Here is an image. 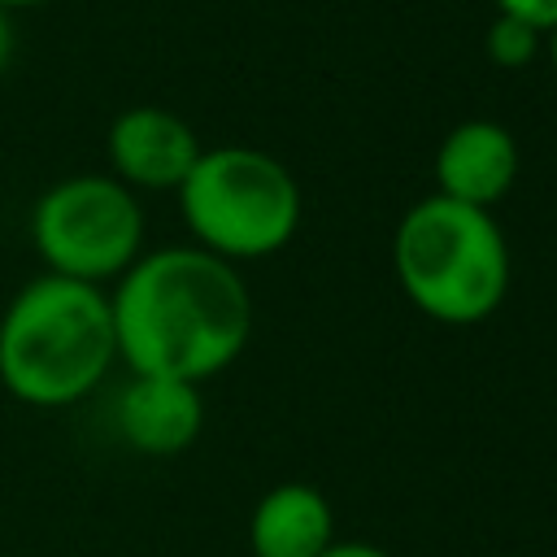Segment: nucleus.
<instances>
[{"label": "nucleus", "mask_w": 557, "mask_h": 557, "mask_svg": "<svg viewBox=\"0 0 557 557\" xmlns=\"http://www.w3.org/2000/svg\"><path fill=\"white\" fill-rule=\"evenodd\" d=\"M540 44H544V35L535 30V26H527V22H518V17H492V26H487V35H483V48H487V57L500 65V70H522V65H531L535 61V52H540Z\"/></svg>", "instance_id": "obj_10"}, {"label": "nucleus", "mask_w": 557, "mask_h": 557, "mask_svg": "<svg viewBox=\"0 0 557 557\" xmlns=\"http://www.w3.org/2000/svg\"><path fill=\"white\" fill-rule=\"evenodd\" d=\"M205 431L200 383L165 374H131L117 396V435L148 457H174L191 448Z\"/></svg>", "instance_id": "obj_8"}, {"label": "nucleus", "mask_w": 557, "mask_h": 557, "mask_svg": "<svg viewBox=\"0 0 557 557\" xmlns=\"http://www.w3.org/2000/svg\"><path fill=\"white\" fill-rule=\"evenodd\" d=\"M331 544L335 513L313 483H274L248 513V557H322Z\"/></svg>", "instance_id": "obj_9"}, {"label": "nucleus", "mask_w": 557, "mask_h": 557, "mask_svg": "<svg viewBox=\"0 0 557 557\" xmlns=\"http://www.w3.org/2000/svg\"><path fill=\"white\" fill-rule=\"evenodd\" d=\"M117 361L131 374L205 383L235 366L252 335V296L239 265L196 248H157L109 292Z\"/></svg>", "instance_id": "obj_1"}, {"label": "nucleus", "mask_w": 557, "mask_h": 557, "mask_svg": "<svg viewBox=\"0 0 557 557\" xmlns=\"http://www.w3.org/2000/svg\"><path fill=\"white\" fill-rule=\"evenodd\" d=\"M30 244L48 274L100 287L139 261L144 205L113 174H70L39 191Z\"/></svg>", "instance_id": "obj_5"}, {"label": "nucleus", "mask_w": 557, "mask_h": 557, "mask_svg": "<svg viewBox=\"0 0 557 557\" xmlns=\"http://www.w3.org/2000/svg\"><path fill=\"white\" fill-rule=\"evenodd\" d=\"M544 39H548V61H553V70H557V26H553Z\"/></svg>", "instance_id": "obj_15"}, {"label": "nucleus", "mask_w": 557, "mask_h": 557, "mask_svg": "<svg viewBox=\"0 0 557 557\" xmlns=\"http://www.w3.org/2000/svg\"><path fill=\"white\" fill-rule=\"evenodd\" d=\"M322 557H392V553L379 548V544H370V540H335Z\"/></svg>", "instance_id": "obj_12"}, {"label": "nucleus", "mask_w": 557, "mask_h": 557, "mask_svg": "<svg viewBox=\"0 0 557 557\" xmlns=\"http://www.w3.org/2000/svg\"><path fill=\"white\" fill-rule=\"evenodd\" d=\"M13 44H17V39H13V17L0 9V74H4L9 61H13Z\"/></svg>", "instance_id": "obj_13"}, {"label": "nucleus", "mask_w": 557, "mask_h": 557, "mask_svg": "<svg viewBox=\"0 0 557 557\" xmlns=\"http://www.w3.org/2000/svg\"><path fill=\"white\" fill-rule=\"evenodd\" d=\"M518 170H522V152L513 131L487 117H470L457 122L435 148V196L492 209L513 191Z\"/></svg>", "instance_id": "obj_7"}, {"label": "nucleus", "mask_w": 557, "mask_h": 557, "mask_svg": "<svg viewBox=\"0 0 557 557\" xmlns=\"http://www.w3.org/2000/svg\"><path fill=\"white\" fill-rule=\"evenodd\" d=\"M396 283L418 313L444 326L492 318L509 292V244L492 209L422 196L392 235Z\"/></svg>", "instance_id": "obj_3"}, {"label": "nucleus", "mask_w": 557, "mask_h": 557, "mask_svg": "<svg viewBox=\"0 0 557 557\" xmlns=\"http://www.w3.org/2000/svg\"><path fill=\"white\" fill-rule=\"evenodd\" d=\"M174 196L191 244L231 265L283 252L305 209L292 170L248 144L205 148Z\"/></svg>", "instance_id": "obj_4"}, {"label": "nucleus", "mask_w": 557, "mask_h": 557, "mask_svg": "<svg viewBox=\"0 0 557 557\" xmlns=\"http://www.w3.org/2000/svg\"><path fill=\"white\" fill-rule=\"evenodd\" d=\"M35 4H48V0H0L4 13H13V9H35Z\"/></svg>", "instance_id": "obj_14"}, {"label": "nucleus", "mask_w": 557, "mask_h": 557, "mask_svg": "<svg viewBox=\"0 0 557 557\" xmlns=\"http://www.w3.org/2000/svg\"><path fill=\"white\" fill-rule=\"evenodd\" d=\"M117 361L109 292L39 274L0 313V383L30 409H65L91 396Z\"/></svg>", "instance_id": "obj_2"}, {"label": "nucleus", "mask_w": 557, "mask_h": 557, "mask_svg": "<svg viewBox=\"0 0 557 557\" xmlns=\"http://www.w3.org/2000/svg\"><path fill=\"white\" fill-rule=\"evenodd\" d=\"M200 152L196 131L161 104H131L104 131L109 174L131 191H178Z\"/></svg>", "instance_id": "obj_6"}, {"label": "nucleus", "mask_w": 557, "mask_h": 557, "mask_svg": "<svg viewBox=\"0 0 557 557\" xmlns=\"http://www.w3.org/2000/svg\"><path fill=\"white\" fill-rule=\"evenodd\" d=\"M500 17H518L527 26H535L540 35H548L557 26V0H492Z\"/></svg>", "instance_id": "obj_11"}]
</instances>
